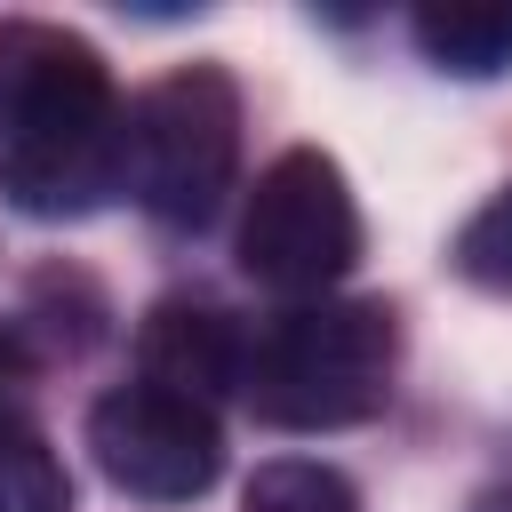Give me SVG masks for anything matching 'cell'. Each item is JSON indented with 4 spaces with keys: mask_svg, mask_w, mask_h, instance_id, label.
<instances>
[{
    "mask_svg": "<svg viewBox=\"0 0 512 512\" xmlns=\"http://www.w3.org/2000/svg\"><path fill=\"white\" fill-rule=\"evenodd\" d=\"M240 352H248V328L224 312V304H200V296H160L136 328V368L144 384L160 392H184V400H216L224 384L240 392Z\"/></svg>",
    "mask_w": 512,
    "mask_h": 512,
    "instance_id": "6",
    "label": "cell"
},
{
    "mask_svg": "<svg viewBox=\"0 0 512 512\" xmlns=\"http://www.w3.org/2000/svg\"><path fill=\"white\" fill-rule=\"evenodd\" d=\"M400 320L376 296H312L264 320L240 352V400L280 432H344L384 416Z\"/></svg>",
    "mask_w": 512,
    "mask_h": 512,
    "instance_id": "2",
    "label": "cell"
},
{
    "mask_svg": "<svg viewBox=\"0 0 512 512\" xmlns=\"http://www.w3.org/2000/svg\"><path fill=\"white\" fill-rule=\"evenodd\" d=\"M416 48L456 80H488L512 64V8H424Z\"/></svg>",
    "mask_w": 512,
    "mask_h": 512,
    "instance_id": "7",
    "label": "cell"
},
{
    "mask_svg": "<svg viewBox=\"0 0 512 512\" xmlns=\"http://www.w3.org/2000/svg\"><path fill=\"white\" fill-rule=\"evenodd\" d=\"M0 192L40 216H88L120 192V96L104 56L40 16H0Z\"/></svg>",
    "mask_w": 512,
    "mask_h": 512,
    "instance_id": "1",
    "label": "cell"
},
{
    "mask_svg": "<svg viewBox=\"0 0 512 512\" xmlns=\"http://www.w3.org/2000/svg\"><path fill=\"white\" fill-rule=\"evenodd\" d=\"M240 176V88L224 64H176L120 104V192L168 232H200Z\"/></svg>",
    "mask_w": 512,
    "mask_h": 512,
    "instance_id": "3",
    "label": "cell"
},
{
    "mask_svg": "<svg viewBox=\"0 0 512 512\" xmlns=\"http://www.w3.org/2000/svg\"><path fill=\"white\" fill-rule=\"evenodd\" d=\"M0 512H72V472L40 424L0 408Z\"/></svg>",
    "mask_w": 512,
    "mask_h": 512,
    "instance_id": "8",
    "label": "cell"
},
{
    "mask_svg": "<svg viewBox=\"0 0 512 512\" xmlns=\"http://www.w3.org/2000/svg\"><path fill=\"white\" fill-rule=\"evenodd\" d=\"M88 448H96V472L120 496H144V504H192L224 472L216 408H200L184 392H160L144 376L88 408Z\"/></svg>",
    "mask_w": 512,
    "mask_h": 512,
    "instance_id": "5",
    "label": "cell"
},
{
    "mask_svg": "<svg viewBox=\"0 0 512 512\" xmlns=\"http://www.w3.org/2000/svg\"><path fill=\"white\" fill-rule=\"evenodd\" d=\"M448 264H456L472 288H488V296H512V184L464 216V232H456Z\"/></svg>",
    "mask_w": 512,
    "mask_h": 512,
    "instance_id": "10",
    "label": "cell"
},
{
    "mask_svg": "<svg viewBox=\"0 0 512 512\" xmlns=\"http://www.w3.org/2000/svg\"><path fill=\"white\" fill-rule=\"evenodd\" d=\"M248 512H360V488L320 456H272L248 472Z\"/></svg>",
    "mask_w": 512,
    "mask_h": 512,
    "instance_id": "9",
    "label": "cell"
},
{
    "mask_svg": "<svg viewBox=\"0 0 512 512\" xmlns=\"http://www.w3.org/2000/svg\"><path fill=\"white\" fill-rule=\"evenodd\" d=\"M8 376H24V344H16V328H0V384Z\"/></svg>",
    "mask_w": 512,
    "mask_h": 512,
    "instance_id": "11",
    "label": "cell"
},
{
    "mask_svg": "<svg viewBox=\"0 0 512 512\" xmlns=\"http://www.w3.org/2000/svg\"><path fill=\"white\" fill-rule=\"evenodd\" d=\"M360 264V200L320 144L280 152L240 208V272L272 296H328Z\"/></svg>",
    "mask_w": 512,
    "mask_h": 512,
    "instance_id": "4",
    "label": "cell"
}]
</instances>
